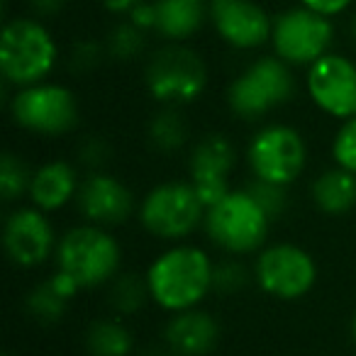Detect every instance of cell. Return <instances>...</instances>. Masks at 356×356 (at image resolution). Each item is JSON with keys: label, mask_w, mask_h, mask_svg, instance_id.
Returning <instances> with one entry per match:
<instances>
[{"label": "cell", "mask_w": 356, "mask_h": 356, "mask_svg": "<svg viewBox=\"0 0 356 356\" xmlns=\"http://www.w3.org/2000/svg\"><path fill=\"white\" fill-rule=\"evenodd\" d=\"M81 178L83 176L79 173V163H71L66 159L44 161L37 168H32L27 200L47 215L59 213L69 203H76Z\"/></svg>", "instance_id": "17"}, {"label": "cell", "mask_w": 356, "mask_h": 356, "mask_svg": "<svg viewBox=\"0 0 356 356\" xmlns=\"http://www.w3.org/2000/svg\"><path fill=\"white\" fill-rule=\"evenodd\" d=\"M156 35L163 42L186 44L208 25V0H154Z\"/></svg>", "instance_id": "19"}, {"label": "cell", "mask_w": 356, "mask_h": 356, "mask_svg": "<svg viewBox=\"0 0 356 356\" xmlns=\"http://www.w3.org/2000/svg\"><path fill=\"white\" fill-rule=\"evenodd\" d=\"M254 283L276 300H300L317 283V261L305 247L293 242L266 244L254 257Z\"/></svg>", "instance_id": "11"}, {"label": "cell", "mask_w": 356, "mask_h": 356, "mask_svg": "<svg viewBox=\"0 0 356 356\" xmlns=\"http://www.w3.org/2000/svg\"><path fill=\"white\" fill-rule=\"evenodd\" d=\"M30 3V10L35 17L44 20V17H54L69 6V0H27Z\"/></svg>", "instance_id": "34"}, {"label": "cell", "mask_w": 356, "mask_h": 356, "mask_svg": "<svg viewBox=\"0 0 356 356\" xmlns=\"http://www.w3.org/2000/svg\"><path fill=\"white\" fill-rule=\"evenodd\" d=\"M296 93L298 79L293 66L276 54H264L229 81L225 100L234 118L244 122H261L273 110L291 103Z\"/></svg>", "instance_id": "3"}, {"label": "cell", "mask_w": 356, "mask_h": 356, "mask_svg": "<svg viewBox=\"0 0 356 356\" xmlns=\"http://www.w3.org/2000/svg\"><path fill=\"white\" fill-rule=\"evenodd\" d=\"M349 332H351V341H354L356 346V312L351 315V325H349Z\"/></svg>", "instance_id": "37"}, {"label": "cell", "mask_w": 356, "mask_h": 356, "mask_svg": "<svg viewBox=\"0 0 356 356\" xmlns=\"http://www.w3.org/2000/svg\"><path fill=\"white\" fill-rule=\"evenodd\" d=\"M103 3V8L108 13H113V15H124L127 17L129 13L134 10V8L142 3V0H100Z\"/></svg>", "instance_id": "35"}, {"label": "cell", "mask_w": 356, "mask_h": 356, "mask_svg": "<svg viewBox=\"0 0 356 356\" xmlns=\"http://www.w3.org/2000/svg\"><path fill=\"white\" fill-rule=\"evenodd\" d=\"M349 35H351V40H354V44H356V13L351 15V20H349Z\"/></svg>", "instance_id": "36"}, {"label": "cell", "mask_w": 356, "mask_h": 356, "mask_svg": "<svg viewBox=\"0 0 356 356\" xmlns=\"http://www.w3.org/2000/svg\"><path fill=\"white\" fill-rule=\"evenodd\" d=\"M144 47H147V32L134 27L127 17H124L122 22H118V25L108 32V37H105L108 59L120 61V64H127V61L139 59Z\"/></svg>", "instance_id": "25"}, {"label": "cell", "mask_w": 356, "mask_h": 356, "mask_svg": "<svg viewBox=\"0 0 356 356\" xmlns=\"http://www.w3.org/2000/svg\"><path fill=\"white\" fill-rule=\"evenodd\" d=\"M244 159L257 181L291 188L307 168V142L293 124L268 122L249 137Z\"/></svg>", "instance_id": "9"}, {"label": "cell", "mask_w": 356, "mask_h": 356, "mask_svg": "<svg viewBox=\"0 0 356 356\" xmlns=\"http://www.w3.org/2000/svg\"><path fill=\"white\" fill-rule=\"evenodd\" d=\"M10 120L35 137H66L81 124V100L69 86L42 81V83L17 88L8 100Z\"/></svg>", "instance_id": "8"}, {"label": "cell", "mask_w": 356, "mask_h": 356, "mask_svg": "<svg viewBox=\"0 0 356 356\" xmlns=\"http://www.w3.org/2000/svg\"><path fill=\"white\" fill-rule=\"evenodd\" d=\"M108 56L105 51V42H95V40H79L71 47L69 54V66L76 74H88V71L98 69L100 61Z\"/></svg>", "instance_id": "30"}, {"label": "cell", "mask_w": 356, "mask_h": 356, "mask_svg": "<svg viewBox=\"0 0 356 356\" xmlns=\"http://www.w3.org/2000/svg\"><path fill=\"white\" fill-rule=\"evenodd\" d=\"M310 200L327 218H341L356 208V173L339 166L320 171L310 181Z\"/></svg>", "instance_id": "20"}, {"label": "cell", "mask_w": 356, "mask_h": 356, "mask_svg": "<svg viewBox=\"0 0 356 356\" xmlns=\"http://www.w3.org/2000/svg\"><path fill=\"white\" fill-rule=\"evenodd\" d=\"M144 88L159 108H184L208 88V64L188 44L166 42L144 64Z\"/></svg>", "instance_id": "6"}, {"label": "cell", "mask_w": 356, "mask_h": 356, "mask_svg": "<svg viewBox=\"0 0 356 356\" xmlns=\"http://www.w3.org/2000/svg\"><path fill=\"white\" fill-rule=\"evenodd\" d=\"M6 356H10V354H6Z\"/></svg>", "instance_id": "39"}, {"label": "cell", "mask_w": 356, "mask_h": 356, "mask_svg": "<svg viewBox=\"0 0 356 356\" xmlns=\"http://www.w3.org/2000/svg\"><path fill=\"white\" fill-rule=\"evenodd\" d=\"M220 341V322L203 307L176 312L163 327V344L176 356H208Z\"/></svg>", "instance_id": "18"}, {"label": "cell", "mask_w": 356, "mask_h": 356, "mask_svg": "<svg viewBox=\"0 0 356 356\" xmlns=\"http://www.w3.org/2000/svg\"><path fill=\"white\" fill-rule=\"evenodd\" d=\"M249 193L257 198V203L264 208V213L276 222L278 218H283L291 205V198H288V188L283 186H273V184H266V181H257L252 178V184L247 186Z\"/></svg>", "instance_id": "29"}, {"label": "cell", "mask_w": 356, "mask_h": 356, "mask_svg": "<svg viewBox=\"0 0 356 356\" xmlns=\"http://www.w3.org/2000/svg\"><path fill=\"white\" fill-rule=\"evenodd\" d=\"M330 156L334 166L356 173V115L339 122L330 144Z\"/></svg>", "instance_id": "28"}, {"label": "cell", "mask_w": 356, "mask_h": 356, "mask_svg": "<svg viewBox=\"0 0 356 356\" xmlns=\"http://www.w3.org/2000/svg\"><path fill=\"white\" fill-rule=\"evenodd\" d=\"M59 64V44L51 30L35 15L13 17L0 40V76L6 88L42 83Z\"/></svg>", "instance_id": "2"}, {"label": "cell", "mask_w": 356, "mask_h": 356, "mask_svg": "<svg viewBox=\"0 0 356 356\" xmlns=\"http://www.w3.org/2000/svg\"><path fill=\"white\" fill-rule=\"evenodd\" d=\"M337 27L330 17L317 15L305 6L286 8L283 13L273 15L271 32V54L283 59L293 69H307L330 54L334 47Z\"/></svg>", "instance_id": "10"}, {"label": "cell", "mask_w": 356, "mask_h": 356, "mask_svg": "<svg viewBox=\"0 0 356 356\" xmlns=\"http://www.w3.org/2000/svg\"><path fill=\"white\" fill-rule=\"evenodd\" d=\"M305 90L310 103L332 120L356 115V61L332 49L305 69Z\"/></svg>", "instance_id": "12"}, {"label": "cell", "mask_w": 356, "mask_h": 356, "mask_svg": "<svg viewBox=\"0 0 356 356\" xmlns=\"http://www.w3.org/2000/svg\"><path fill=\"white\" fill-rule=\"evenodd\" d=\"M149 298V286L144 273L120 271L113 281L108 283V305L115 312V317L137 315Z\"/></svg>", "instance_id": "23"}, {"label": "cell", "mask_w": 356, "mask_h": 356, "mask_svg": "<svg viewBox=\"0 0 356 356\" xmlns=\"http://www.w3.org/2000/svg\"><path fill=\"white\" fill-rule=\"evenodd\" d=\"M208 25L234 51H257L271 42L273 17L259 0H208Z\"/></svg>", "instance_id": "15"}, {"label": "cell", "mask_w": 356, "mask_h": 356, "mask_svg": "<svg viewBox=\"0 0 356 356\" xmlns=\"http://www.w3.org/2000/svg\"><path fill=\"white\" fill-rule=\"evenodd\" d=\"M239 154L234 142L222 132L203 134L191 144L188 152V181L195 186L205 208L222 200L232 191L234 168H237Z\"/></svg>", "instance_id": "14"}, {"label": "cell", "mask_w": 356, "mask_h": 356, "mask_svg": "<svg viewBox=\"0 0 356 356\" xmlns=\"http://www.w3.org/2000/svg\"><path fill=\"white\" fill-rule=\"evenodd\" d=\"M144 276L154 305L176 315L200 307L213 293L215 261L198 244L178 242L156 254Z\"/></svg>", "instance_id": "1"}, {"label": "cell", "mask_w": 356, "mask_h": 356, "mask_svg": "<svg viewBox=\"0 0 356 356\" xmlns=\"http://www.w3.org/2000/svg\"><path fill=\"white\" fill-rule=\"evenodd\" d=\"M127 20L134 27H139L142 32H154L156 30V8H154V0H142L137 8L127 15Z\"/></svg>", "instance_id": "33"}, {"label": "cell", "mask_w": 356, "mask_h": 356, "mask_svg": "<svg viewBox=\"0 0 356 356\" xmlns=\"http://www.w3.org/2000/svg\"><path fill=\"white\" fill-rule=\"evenodd\" d=\"M273 220L247 188H232L205 210L203 229L210 244L227 257H252L266 247Z\"/></svg>", "instance_id": "4"}, {"label": "cell", "mask_w": 356, "mask_h": 356, "mask_svg": "<svg viewBox=\"0 0 356 356\" xmlns=\"http://www.w3.org/2000/svg\"><path fill=\"white\" fill-rule=\"evenodd\" d=\"M76 210L81 220L98 227H120L137 215L139 205L132 188L122 178L108 171H93L81 178V188L76 195Z\"/></svg>", "instance_id": "16"}, {"label": "cell", "mask_w": 356, "mask_h": 356, "mask_svg": "<svg viewBox=\"0 0 356 356\" xmlns=\"http://www.w3.org/2000/svg\"><path fill=\"white\" fill-rule=\"evenodd\" d=\"M191 129L184 108H159L147 124V139L154 152L176 154L188 144Z\"/></svg>", "instance_id": "22"}, {"label": "cell", "mask_w": 356, "mask_h": 356, "mask_svg": "<svg viewBox=\"0 0 356 356\" xmlns=\"http://www.w3.org/2000/svg\"><path fill=\"white\" fill-rule=\"evenodd\" d=\"M300 6H305L307 10L317 13V15H325L330 20H334V17L344 15L354 6V0H300Z\"/></svg>", "instance_id": "32"}, {"label": "cell", "mask_w": 356, "mask_h": 356, "mask_svg": "<svg viewBox=\"0 0 356 356\" xmlns=\"http://www.w3.org/2000/svg\"><path fill=\"white\" fill-rule=\"evenodd\" d=\"M69 302L54 286L49 283V278H44L42 283H37L25 298V310L40 325H54L69 310Z\"/></svg>", "instance_id": "24"}, {"label": "cell", "mask_w": 356, "mask_h": 356, "mask_svg": "<svg viewBox=\"0 0 356 356\" xmlns=\"http://www.w3.org/2000/svg\"><path fill=\"white\" fill-rule=\"evenodd\" d=\"M249 278H254V273L237 257H227L222 261H215L213 293H220V296L239 293L249 283Z\"/></svg>", "instance_id": "27"}, {"label": "cell", "mask_w": 356, "mask_h": 356, "mask_svg": "<svg viewBox=\"0 0 356 356\" xmlns=\"http://www.w3.org/2000/svg\"><path fill=\"white\" fill-rule=\"evenodd\" d=\"M83 344L90 356H132L137 341L122 317H100L88 325Z\"/></svg>", "instance_id": "21"}, {"label": "cell", "mask_w": 356, "mask_h": 356, "mask_svg": "<svg viewBox=\"0 0 356 356\" xmlns=\"http://www.w3.org/2000/svg\"><path fill=\"white\" fill-rule=\"evenodd\" d=\"M54 264L83 291L108 286L122 271V244L108 227L81 222L59 237Z\"/></svg>", "instance_id": "5"}, {"label": "cell", "mask_w": 356, "mask_h": 356, "mask_svg": "<svg viewBox=\"0 0 356 356\" xmlns=\"http://www.w3.org/2000/svg\"><path fill=\"white\" fill-rule=\"evenodd\" d=\"M110 159V147L103 137H86L76 149V163L83 166L88 173L105 171V163Z\"/></svg>", "instance_id": "31"}, {"label": "cell", "mask_w": 356, "mask_h": 356, "mask_svg": "<svg viewBox=\"0 0 356 356\" xmlns=\"http://www.w3.org/2000/svg\"><path fill=\"white\" fill-rule=\"evenodd\" d=\"M59 237L49 215L35 205H20L3 222V249L17 268H37L54 259Z\"/></svg>", "instance_id": "13"}, {"label": "cell", "mask_w": 356, "mask_h": 356, "mask_svg": "<svg viewBox=\"0 0 356 356\" xmlns=\"http://www.w3.org/2000/svg\"><path fill=\"white\" fill-rule=\"evenodd\" d=\"M205 205L188 178L161 181L139 200L137 220L147 234L159 242H186L205 222Z\"/></svg>", "instance_id": "7"}, {"label": "cell", "mask_w": 356, "mask_h": 356, "mask_svg": "<svg viewBox=\"0 0 356 356\" xmlns=\"http://www.w3.org/2000/svg\"><path fill=\"white\" fill-rule=\"evenodd\" d=\"M30 178H32V168L25 163V159L13 152L3 154V159H0V195H3V203L13 205L22 195H27Z\"/></svg>", "instance_id": "26"}, {"label": "cell", "mask_w": 356, "mask_h": 356, "mask_svg": "<svg viewBox=\"0 0 356 356\" xmlns=\"http://www.w3.org/2000/svg\"><path fill=\"white\" fill-rule=\"evenodd\" d=\"M139 356H159V354H154V351H147V354H139Z\"/></svg>", "instance_id": "38"}]
</instances>
